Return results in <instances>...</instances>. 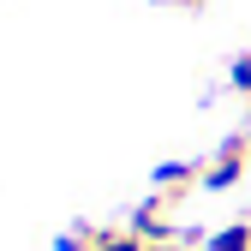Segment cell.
Here are the masks:
<instances>
[{
    "label": "cell",
    "instance_id": "obj_1",
    "mask_svg": "<svg viewBox=\"0 0 251 251\" xmlns=\"http://www.w3.org/2000/svg\"><path fill=\"white\" fill-rule=\"evenodd\" d=\"M245 168H251V132H233V138L203 162V185H209V192H227V185L245 179Z\"/></svg>",
    "mask_w": 251,
    "mask_h": 251
},
{
    "label": "cell",
    "instance_id": "obj_6",
    "mask_svg": "<svg viewBox=\"0 0 251 251\" xmlns=\"http://www.w3.org/2000/svg\"><path fill=\"white\" fill-rule=\"evenodd\" d=\"M227 84L239 90V96H251V54H239V60H233V72H227Z\"/></svg>",
    "mask_w": 251,
    "mask_h": 251
},
{
    "label": "cell",
    "instance_id": "obj_8",
    "mask_svg": "<svg viewBox=\"0 0 251 251\" xmlns=\"http://www.w3.org/2000/svg\"><path fill=\"white\" fill-rule=\"evenodd\" d=\"M174 6H198V0H174Z\"/></svg>",
    "mask_w": 251,
    "mask_h": 251
},
{
    "label": "cell",
    "instance_id": "obj_3",
    "mask_svg": "<svg viewBox=\"0 0 251 251\" xmlns=\"http://www.w3.org/2000/svg\"><path fill=\"white\" fill-rule=\"evenodd\" d=\"M198 185H203V162H162L155 168V192L168 203H179L185 192H198Z\"/></svg>",
    "mask_w": 251,
    "mask_h": 251
},
{
    "label": "cell",
    "instance_id": "obj_5",
    "mask_svg": "<svg viewBox=\"0 0 251 251\" xmlns=\"http://www.w3.org/2000/svg\"><path fill=\"white\" fill-rule=\"evenodd\" d=\"M203 251H251V222H227V227H215Z\"/></svg>",
    "mask_w": 251,
    "mask_h": 251
},
{
    "label": "cell",
    "instance_id": "obj_7",
    "mask_svg": "<svg viewBox=\"0 0 251 251\" xmlns=\"http://www.w3.org/2000/svg\"><path fill=\"white\" fill-rule=\"evenodd\" d=\"M150 251H179V245H174V239H168V245H150Z\"/></svg>",
    "mask_w": 251,
    "mask_h": 251
},
{
    "label": "cell",
    "instance_id": "obj_2",
    "mask_svg": "<svg viewBox=\"0 0 251 251\" xmlns=\"http://www.w3.org/2000/svg\"><path fill=\"white\" fill-rule=\"evenodd\" d=\"M126 227H138L150 245H168V239H174V203L155 192V198H144V203H138V215H132Z\"/></svg>",
    "mask_w": 251,
    "mask_h": 251
},
{
    "label": "cell",
    "instance_id": "obj_4",
    "mask_svg": "<svg viewBox=\"0 0 251 251\" xmlns=\"http://www.w3.org/2000/svg\"><path fill=\"white\" fill-rule=\"evenodd\" d=\"M90 251H150V239L138 227H96V245Z\"/></svg>",
    "mask_w": 251,
    "mask_h": 251
}]
</instances>
